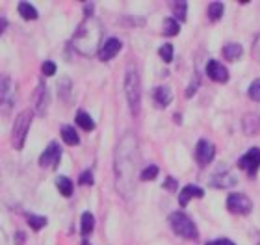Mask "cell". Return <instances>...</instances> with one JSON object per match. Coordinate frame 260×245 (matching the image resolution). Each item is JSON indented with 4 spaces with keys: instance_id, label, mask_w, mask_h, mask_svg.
<instances>
[{
    "instance_id": "1",
    "label": "cell",
    "mask_w": 260,
    "mask_h": 245,
    "mask_svg": "<svg viewBox=\"0 0 260 245\" xmlns=\"http://www.w3.org/2000/svg\"><path fill=\"white\" fill-rule=\"evenodd\" d=\"M138 163H140V143H138V137L132 132H128L117 143L114 160L115 188L125 199H128L134 193V179L138 173Z\"/></svg>"
},
{
    "instance_id": "2",
    "label": "cell",
    "mask_w": 260,
    "mask_h": 245,
    "mask_svg": "<svg viewBox=\"0 0 260 245\" xmlns=\"http://www.w3.org/2000/svg\"><path fill=\"white\" fill-rule=\"evenodd\" d=\"M101 39H103V24L97 17H86L82 24L76 28L75 36L71 39V47L78 52V54L91 58L101 50Z\"/></svg>"
},
{
    "instance_id": "3",
    "label": "cell",
    "mask_w": 260,
    "mask_h": 245,
    "mask_svg": "<svg viewBox=\"0 0 260 245\" xmlns=\"http://www.w3.org/2000/svg\"><path fill=\"white\" fill-rule=\"evenodd\" d=\"M125 95H126L130 114L134 115V117H138L141 110V82L134 65H130L125 73Z\"/></svg>"
},
{
    "instance_id": "4",
    "label": "cell",
    "mask_w": 260,
    "mask_h": 245,
    "mask_svg": "<svg viewBox=\"0 0 260 245\" xmlns=\"http://www.w3.org/2000/svg\"><path fill=\"white\" fill-rule=\"evenodd\" d=\"M34 112L32 110H22L21 114L17 115L15 123H13V130H11V145L15 151H22L24 143H26L28 130L32 125Z\"/></svg>"
},
{
    "instance_id": "5",
    "label": "cell",
    "mask_w": 260,
    "mask_h": 245,
    "mask_svg": "<svg viewBox=\"0 0 260 245\" xmlns=\"http://www.w3.org/2000/svg\"><path fill=\"white\" fill-rule=\"evenodd\" d=\"M169 227L175 234L184 238V240H197V227L191 221V218H188L184 212H173L168 218Z\"/></svg>"
},
{
    "instance_id": "6",
    "label": "cell",
    "mask_w": 260,
    "mask_h": 245,
    "mask_svg": "<svg viewBox=\"0 0 260 245\" xmlns=\"http://www.w3.org/2000/svg\"><path fill=\"white\" fill-rule=\"evenodd\" d=\"M227 210L236 216H247L253 210V201L244 193H231L227 197Z\"/></svg>"
},
{
    "instance_id": "7",
    "label": "cell",
    "mask_w": 260,
    "mask_h": 245,
    "mask_svg": "<svg viewBox=\"0 0 260 245\" xmlns=\"http://www.w3.org/2000/svg\"><path fill=\"white\" fill-rule=\"evenodd\" d=\"M49 102H50L49 87L45 86V82H39L38 87L34 89V95H32L34 112H36L38 115H45L47 114V108H49Z\"/></svg>"
},
{
    "instance_id": "8",
    "label": "cell",
    "mask_w": 260,
    "mask_h": 245,
    "mask_svg": "<svg viewBox=\"0 0 260 245\" xmlns=\"http://www.w3.org/2000/svg\"><path fill=\"white\" fill-rule=\"evenodd\" d=\"M238 167L244 169L245 173H249L251 177H255L260 167V149L258 147L249 149V151L238 160Z\"/></svg>"
},
{
    "instance_id": "9",
    "label": "cell",
    "mask_w": 260,
    "mask_h": 245,
    "mask_svg": "<svg viewBox=\"0 0 260 245\" xmlns=\"http://www.w3.org/2000/svg\"><path fill=\"white\" fill-rule=\"evenodd\" d=\"M238 184V177L233 173V171H229L227 167H219L216 173L212 174V180H210V186L212 188H231V186H236Z\"/></svg>"
},
{
    "instance_id": "10",
    "label": "cell",
    "mask_w": 260,
    "mask_h": 245,
    "mask_svg": "<svg viewBox=\"0 0 260 245\" xmlns=\"http://www.w3.org/2000/svg\"><path fill=\"white\" fill-rule=\"evenodd\" d=\"M61 160V147L56 142L49 143L47 149L43 151V154L39 156V165L41 167H58V163Z\"/></svg>"
},
{
    "instance_id": "11",
    "label": "cell",
    "mask_w": 260,
    "mask_h": 245,
    "mask_svg": "<svg viewBox=\"0 0 260 245\" xmlns=\"http://www.w3.org/2000/svg\"><path fill=\"white\" fill-rule=\"evenodd\" d=\"M216 158V145H212L206 139H199L197 147H195V160L199 165H208L212 163V160Z\"/></svg>"
},
{
    "instance_id": "12",
    "label": "cell",
    "mask_w": 260,
    "mask_h": 245,
    "mask_svg": "<svg viewBox=\"0 0 260 245\" xmlns=\"http://www.w3.org/2000/svg\"><path fill=\"white\" fill-rule=\"evenodd\" d=\"M121 41L117 38H110L104 41V45L101 47V50H99V60L101 61H110L112 58H115V56L119 54L121 50Z\"/></svg>"
},
{
    "instance_id": "13",
    "label": "cell",
    "mask_w": 260,
    "mask_h": 245,
    "mask_svg": "<svg viewBox=\"0 0 260 245\" xmlns=\"http://www.w3.org/2000/svg\"><path fill=\"white\" fill-rule=\"evenodd\" d=\"M206 75H208L214 82H219V84H225V82L229 80L227 67L221 65V63L216 60H210L208 63H206Z\"/></svg>"
},
{
    "instance_id": "14",
    "label": "cell",
    "mask_w": 260,
    "mask_h": 245,
    "mask_svg": "<svg viewBox=\"0 0 260 245\" xmlns=\"http://www.w3.org/2000/svg\"><path fill=\"white\" fill-rule=\"evenodd\" d=\"M0 97H2V115H6V112L10 114L11 106H13V97H15L10 77H2V93H0Z\"/></svg>"
},
{
    "instance_id": "15",
    "label": "cell",
    "mask_w": 260,
    "mask_h": 245,
    "mask_svg": "<svg viewBox=\"0 0 260 245\" xmlns=\"http://www.w3.org/2000/svg\"><path fill=\"white\" fill-rule=\"evenodd\" d=\"M203 197H205V190H203V188L193 186V184H188L186 188H182V191H180L179 204L184 208V206H188V202H190L191 199H203Z\"/></svg>"
},
{
    "instance_id": "16",
    "label": "cell",
    "mask_w": 260,
    "mask_h": 245,
    "mask_svg": "<svg viewBox=\"0 0 260 245\" xmlns=\"http://www.w3.org/2000/svg\"><path fill=\"white\" fill-rule=\"evenodd\" d=\"M152 98H154V102H156L158 108H168L171 100H173V93L169 89L168 86H158L154 87V91H152Z\"/></svg>"
},
{
    "instance_id": "17",
    "label": "cell",
    "mask_w": 260,
    "mask_h": 245,
    "mask_svg": "<svg viewBox=\"0 0 260 245\" xmlns=\"http://www.w3.org/2000/svg\"><path fill=\"white\" fill-rule=\"evenodd\" d=\"M242 128L247 136H255L260 132V115L258 114H247L242 119Z\"/></svg>"
},
{
    "instance_id": "18",
    "label": "cell",
    "mask_w": 260,
    "mask_h": 245,
    "mask_svg": "<svg viewBox=\"0 0 260 245\" xmlns=\"http://www.w3.org/2000/svg\"><path fill=\"white\" fill-rule=\"evenodd\" d=\"M244 54V49H242V45L240 43H227L223 47V58L229 61H236L242 58Z\"/></svg>"
},
{
    "instance_id": "19",
    "label": "cell",
    "mask_w": 260,
    "mask_h": 245,
    "mask_svg": "<svg viewBox=\"0 0 260 245\" xmlns=\"http://www.w3.org/2000/svg\"><path fill=\"white\" fill-rule=\"evenodd\" d=\"M95 229V218L91 212H84L80 218V232L82 236H89Z\"/></svg>"
},
{
    "instance_id": "20",
    "label": "cell",
    "mask_w": 260,
    "mask_h": 245,
    "mask_svg": "<svg viewBox=\"0 0 260 245\" xmlns=\"http://www.w3.org/2000/svg\"><path fill=\"white\" fill-rule=\"evenodd\" d=\"M61 139H63L67 145H71V147H75V145H78V143H80V137H78L76 130L69 125L61 126Z\"/></svg>"
},
{
    "instance_id": "21",
    "label": "cell",
    "mask_w": 260,
    "mask_h": 245,
    "mask_svg": "<svg viewBox=\"0 0 260 245\" xmlns=\"http://www.w3.org/2000/svg\"><path fill=\"white\" fill-rule=\"evenodd\" d=\"M180 32V24L177 19H173V17H168L166 21H164L162 24V33L164 36H168V38H173V36H177V33Z\"/></svg>"
},
{
    "instance_id": "22",
    "label": "cell",
    "mask_w": 260,
    "mask_h": 245,
    "mask_svg": "<svg viewBox=\"0 0 260 245\" xmlns=\"http://www.w3.org/2000/svg\"><path fill=\"white\" fill-rule=\"evenodd\" d=\"M169 6H171V11H173V15L177 17V21L184 22L186 15H188V4L182 2V0H175V2H171Z\"/></svg>"
},
{
    "instance_id": "23",
    "label": "cell",
    "mask_w": 260,
    "mask_h": 245,
    "mask_svg": "<svg viewBox=\"0 0 260 245\" xmlns=\"http://www.w3.org/2000/svg\"><path fill=\"white\" fill-rule=\"evenodd\" d=\"M17 10H19L22 19H26V21H36L38 19V10L30 2H21V4L17 6Z\"/></svg>"
},
{
    "instance_id": "24",
    "label": "cell",
    "mask_w": 260,
    "mask_h": 245,
    "mask_svg": "<svg viewBox=\"0 0 260 245\" xmlns=\"http://www.w3.org/2000/svg\"><path fill=\"white\" fill-rule=\"evenodd\" d=\"M56 188H58V191H60L63 197H71L73 195V190H75L71 179H67V177H58V179H56Z\"/></svg>"
},
{
    "instance_id": "25",
    "label": "cell",
    "mask_w": 260,
    "mask_h": 245,
    "mask_svg": "<svg viewBox=\"0 0 260 245\" xmlns=\"http://www.w3.org/2000/svg\"><path fill=\"white\" fill-rule=\"evenodd\" d=\"M223 11H225V6H223L221 2H212V4L208 6V10H206V13H208V21L217 22L223 17Z\"/></svg>"
},
{
    "instance_id": "26",
    "label": "cell",
    "mask_w": 260,
    "mask_h": 245,
    "mask_svg": "<svg viewBox=\"0 0 260 245\" xmlns=\"http://www.w3.org/2000/svg\"><path fill=\"white\" fill-rule=\"evenodd\" d=\"M76 125L80 126L82 130H86V132H91L93 128H95V121L89 117V115L86 114V112H78L76 114Z\"/></svg>"
},
{
    "instance_id": "27",
    "label": "cell",
    "mask_w": 260,
    "mask_h": 245,
    "mask_svg": "<svg viewBox=\"0 0 260 245\" xmlns=\"http://www.w3.org/2000/svg\"><path fill=\"white\" fill-rule=\"evenodd\" d=\"M26 223L30 225L34 230H41V229H45V225H47V218L36 216V214H26Z\"/></svg>"
},
{
    "instance_id": "28",
    "label": "cell",
    "mask_w": 260,
    "mask_h": 245,
    "mask_svg": "<svg viewBox=\"0 0 260 245\" xmlns=\"http://www.w3.org/2000/svg\"><path fill=\"white\" fill-rule=\"evenodd\" d=\"M158 173H160V169H158V165H147L145 169H141L140 173V179L143 180V182H149V180H154L158 177Z\"/></svg>"
},
{
    "instance_id": "29",
    "label": "cell",
    "mask_w": 260,
    "mask_h": 245,
    "mask_svg": "<svg viewBox=\"0 0 260 245\" xmlns=\"http://www.w3.org/2000/svg\"><path fill=\"white\" fill-rule=\"evenodd\" d=\"M158 54H160V58H162L166 63H171V60H173V45H162L160 47V50H158Z\"/></svg>"
},
{
    "instance_id": "30",
    "label": "cell",
    "mask_w": 260,
    "mask_h": 245,
    "mask_svg": "<svg viewBox=\"0 0 260 245\" xmlns=\"http://www.w3.org/2000/svg\"><path fill=\"white\" fill-rule=\"evenodd\" d=\"M249 98L251 100H255V102H260V78H256L253 84L249 86Z\"/></svg>"
},
{
    "instance_id": "31",
    "label": "cell",
    "mask_w": 260,
    "mask_h": 245,
    "mask_svg": "<svg viewBox=\"0 0 260 245\" xmlns=\"http://www.w3.org/2000/svg\"><path fill=\"white\" fill-rule=\"evenodd\" d=\"M199 86H201V82H199V77L197 75H193V80H191V84L188 87H186V91H184V97L186 98H191L195 95V91L199 89Z\"/></svg>"
},
{
    "instance_id": "32",
    "label": "cell",
    "mask_w": 260,
    "mask_h": 245,
    "mask_svg": "<svg viewBox=\"0 0 260 245\" xmlns=\"http://www.w3.org/2000/svg\"><path fill=\"white\" fill-rule=\"evenodd\" d=\"M41 73H43L45 77H54L56 75V63L54 61H45L43 65H41Z\"/></svg>"
},
{
    "instance_id": "33",
    "label": "cell",
    "mask_w": 260,
    "mask_h": 245,
    "mask_svg": "<svg viewBox=\"0 0 260 245\" xmlns=\"http://www.w3.org/2000/svg\"><path fill=\"white\" fill-rule=\"evenodd\" d=\"M78 184L80 186H93V173L91 171H84L78 177Z\"/></svg>"
},
{
    "instance_id": "34",
    "label": "cell",
    "mask_w": 260,
    "mask_h": 245,
    "mask_svg": "<svg viewBox=\"0 0 260 245\" xmlns=\"http://www.w3.org/2000/svg\"><path fill=\"white\" fill-rule=\"evenodd\" d=\"M251 56H253V60L260 63V33L255 38V41H253V47H251Z\"/></svg>"
},
{
    "instance_id": "35",
    "label": "cell",
    "mask_w": 260,
    "mask_h": 245,
    "mask_svg": "<svg viewBox=\"0 0 260 245\" xmlns=\"http://www.w3.org/2000/svg\"><path fill=\"white\" fill-rule=\"evenodd\" d=\"M177 188H179V182H177V179H173V177H168V179L164 180V190L177 191Z\"/></svg>"
},
{
    "instance_id": "36",
    "label": "cell",
    "mask_w": 260,
    "mask_h": 245,
    "mask_svg": "<svg viewBox=\"0 0 260 245\" xmlns=\"http://www.w3.org/2000/svg\"><path fill=\"white\" fill-rule=\"evenodd\" d=\"M206 245H234L231 240H227V238H219V240H214V241H208Z\"/></svg>"
},
{
    "instance_id": "37",
    "label": "cell",
    "mask_w": 260,
    "mask_h": 245,
    "mask_svg": "<svg viewBox=\"0 0 260 245\" xmlns=\"http://www.w3.org/2000/svg\"><path fill=\"white\" fill-rule=\"evenodd\" d=\"M15 238H17V245H22V243H24V240H26V236H24V232H17Z\"/></svg>"
},
{
    "instance_id": "38",
    "label": "cell",
    "mask_w": 260,
    "mask_h": 245,
    "mask_svg": "<svg viewBox=\"0 0 260 245\" xmlns=\"http://www.w3.org/2000/svg\"><path fill=\"white\" fill-rule=\"evenodd\" d=\"M82 245H89V241H87L86 238H84V240H82Z\"/></svg>"
}]
</instances>
